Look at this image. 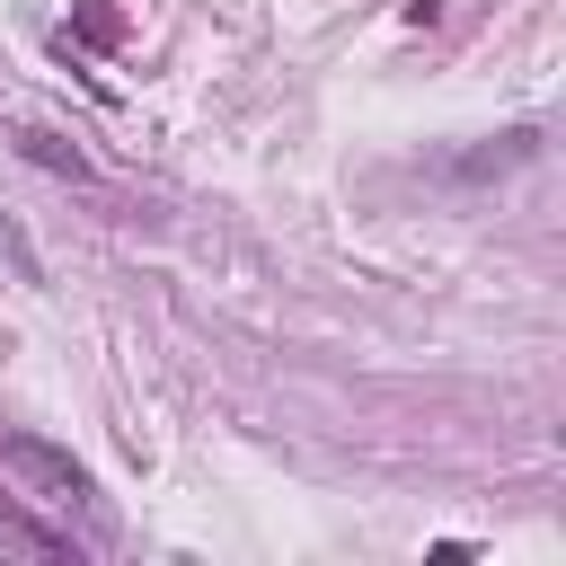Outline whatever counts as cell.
<instances>
[{"instance_id": "cell-1", "label": "cell", "mask_w": 566, "mask_h": 566, "mask_svg": "<svg viewBox=\"0 0 566 566\" xmlns=\"http://www.w3.org/2000/svg\"><path fill=\"white\" fill-rule=\"evenodd\" d=\"M0 460H9L44 504H80V495H88V469H80L71 451H53L44 433H0Z\"/></svg>"}, {"instance_id": "cell-2", "label": "cell", "mask_w": 566, "mask_h": 566, "mask_svg": "<svg viewBox=\"0 0 566 566\" xmlns=\"http://www.w3.org/2000/svg\"><path fill=\"white\" fill-rule=\"evenodd\" d=\"M9 142H18V159H35V168H44V177H62V186H97V159H88L80 142H62V133H44V124H18Z\"/></svg>"}, {"instance_id": "cell-3", "label": "cell", "mask_w": 566, "mask_h": 566, "mask_svg": "<svg viewBox=\"0 0 566 566\" xmlns=\"http://www.w3.org/2000/svg\"><path fill=\"white\" fill-rule=\"evenodd\" d=\"M522 159H539V133H531V124H522V133H495L486 150H460V159H451V177H469V186H478V177H504V168H522Z\"/></svg>"}, {"instance_id": "cell-4", "label": "cell", "mask_w": 566, "mask_h": 566, "mask_svg": "<svg viewBox=\"0 0 566 566\" xmlns=\"http://www.w3.org/2000/svg\"><path fill=\"white\" fill-rule=\"evenodd\" d=\"M0 265H9V274H18V283H44V256H35V248H27V230H18V221H9V212H0Z\"/></svg>"}]
</instances>
